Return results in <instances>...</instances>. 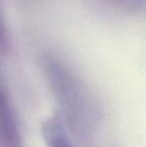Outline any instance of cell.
I'll return each instance as SVG.
<instances>
[{"label": "cell", "mask_w": 146, "mask_h": 147, "mask_svg": "<svg viewBox=\"0 0 146 147\" xmlns=\"http://www.w3.org/2000/svg\"><path fill=\"white\" fill-rule=\"evenodd\" d=\"M43 139L48 147H74L60 113L48 117L41 127Z\"/></svg>", "instance_id": "1"}]
</instances>
